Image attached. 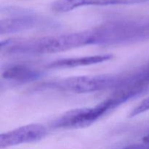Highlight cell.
<instances>
[{"label":"cell","mask_w":149,"mask_h":149,"mask_svg":"<svg viewBox=\"0 0 149 149\" xmlns=\"http://www.w3.org/2000/svg\"><path fill=\"white\" fill-rule=\"evenodd\" d=\"M42 71L26 64H11L1 69V78L13 84H21L37 80Z\"/></svg>","instance_id":"7"},{"label":"cell","mask_w":149,"mask_h":149,"mask_svg":"<svg viewBox=\"0 0 149 149\" xmlns=\"http://www.w3.org/2000/svg\"><path fill=\"white\" fill-rule=\"evenodd\" d=\"M91 45L90 30L33 39H10L1 42L0 52L4 55H47Z\"/></svg>","instance_id":"1"},{"label":"cell","mask_w":149,"mask_h":149,"mask_svg":"<svg viewBox=\"0 0 149 149\" xmlns=\"http://www.w3.org/2000/svg\"><path fill=\"white\" fill-rule=\"evenodd\" d=\"M129 100L120 92H113L106 100L93 107L70 110L53 120L50 126L54 129H79L87 127Z\"/></svg>","instance_id":"4"},{"label":"cell","mask_w":149,"mask_h":149,"mask_svg":"<svg viewBox=\"0 0 149 149\" xmlns=\"http://www.w3.org/2000/svg\"><path fill=\"white\" fill-rule=\"evenodd\" d=\"M143 141L144 143L149 144V134H148V135H147L146 136L144 137L143 139Z\"/></svg>","instance_id":"12"},{"label":"cell","mask_w":149,"mask_h":149,"mask_svg":"<svg viewBox=\"0 0 149 149\" xmlns=\"http://www.w3.org/2000/svg\"><path fill=\"white\" fill-rule=\"evenodd\" d=\"M124 83L125 74L78 76L44 82L37 89L84 94L108 90L116 91L123 87Z\"/></svg>","instance_id":"3"},{"label":"cell","mask_w":149,"mask_h":149,"mask_svg":"<svg viewBox=\"0 0 149 149\" xmlns=\"http://www.w3.org/2000/svg\"><path fill=\"white\" fill-rule=\"evenodd\" d=\"M122 149H149V144H135L127 146Z\"/></svg>","instance_id":"11"},{"label":"cell","mask_w":149,"mask_h":149,"mask_svg":"<svg viewBox=\"0 0 149 149\" xmlns=\"http://www.w3.org/2000/svg\"><path fill=\"white\" fill-rule=\"evenodd\" d=\"M92 45L115 46L149 40V17L111 20L90 29Z\"/></svg>","instance_id":"2"},{"label":"cell","mask_w":149,"mask_h":149,"mask_svg":"<svg viewBox=\"0 0 149 149\" xmlns=\"http://www.w3.org/2000/svg\"><path fill=\"white\" fill-rule=\"evenodd\" d=\"M47 134V130L40 124L24 125L0 135V148H7L25 143L37 142Z\"/></svg>","instance_id":"6"},{"label":"cell","mask_w":149,"mask_h":149,"mask_svg":"<svg viewBox=\"0 0 149 149\" xmlns=\"http://www.w3.org/2000/svg\"><path fill=\"white\" fill-rule=\"evenodd\" d=\"M148 1L149 0H55L51 7L53 11L62 13L85 6L125 5L142 4Z\"/></svg>","instance_id":"8"},{"label":"cell","mask_w":149,"mask_h":149,"mask_svg":"<svg viewBox=\"0 0 149 149\" xmlns=\"http://www.w3.org/2000/svg\"><path fill=\"white\" fill-rule=\"evenodd\" d=\"M149 111V96L141 102L135 108H134L130 113V117H134Z\"/></svg>","instance_id":"10"},{"label":"cell","mask_w":149,"mask_h":149,"mask_svg":"<svg viewBox=\"0 0 149 149\" xmlns=\"http://www.w3.org/2000/svg\"><path fill=\"white\" fill-rule=\"evenodd\" d=\"M0 33L10 34L32 29L53 27L55 23L30 10L7 7L1 9Z\"/></svg>","instance_id":"5"},{"label":"cell","mask_w":149,"mask_h":149,"mask_svg":"<svg viewBox=\"0 0 149 149\" xmlns=\"http://www.w3.org/2000/svg\"><path fill=\"white\" fill-rule=\"evenodd\" d=\"M113 58L110 54L106 55H96L90 56L79 57V58H63L54 61L45 65V68L49 69H61V68H71L80 66L95 65L107 62Z\"/></svg>","instance_id":"9"}]
</instances>
